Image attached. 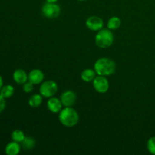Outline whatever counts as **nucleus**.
I'll list each match as a JSON object with an SVG mask.
<instances>
[{"instance_id": "obj_1", "label": "nucleus", "mask_w": 155, "mask_h": 155, "mask_svg": "<svg viewBox=\"0 0 155 155\" xmlns=\"http://www.w3.org/2000/svg\"><path fill=\"white\" fill-rule=\"evenodd\" d=\"M94 70L96 74L99 76H110L114 73L116 70V64L110 58H101L95 63Z\"/></svg>"}, {"instance_id": "obj_2", "label": "nucleus", "mask_w": 155, "mask_h": 155, "mask_svg": "<svg viewBox=\"0 0 155 155\" xmlns=\"http://www.w3.org/2000/svg\"><path fill=\"white\" fill-rule=\"evenodd\" d=\"M59 121L66 127H73L79 122V114L75 109L71 107H65L59 114Z\"/></svg>"}, {"instance_id": "obj_3", "label": "nucleus", "mask_w": 155, "mask_h": 155, "mask_svg": "<svg viewBox=\"0 0 155 155\" xmlns=\"http://www.w3.org/2000/svg\"><path fill=\"white\" fill-rule=\"evenodd\" d=\"M95 44L101 48H107L114 42V35L111 30L107 29H101L98 31L95 38Z\"/></svg>"}, {"instance_id": "obj_4", "label": "nucleus", "mask_w": 155, "mask_h": 155, "mask_svg": "<svg viewBox=\"0 0 155 155\" xmlns=\"http://www.w3.org/2000/svg\"><path fill=\"white\" fill-rule=\"evenodd\" d=\"M58 92V84L53 80H47L41 84L39 93L45 98H51Z\"/></svg>"}, {"instance_id": "obj_5", "label": "nucleus", "mask_w": 155, "mask_h": 155, "mask_svg": "<svg viewBox=\"0 0 155 155\" xmlns=\"http://www.w3.org/2000/svg\"><path fill=\"white\" fill-rule=\"evenodd\" d=\"M42 12L44 16L49 19H53L58 17L61 13V8L56 3L45 2L42 8Z\"/></svg>"}, {"instance_id": "obj_6", "label": "nucleus", "mask_w": 155, "mask_h": 155, "mask_svg": "<svg viewBox=\"0 0 155 155\" xmlns=\"http://www.w3.org/2000/svg\"><path fill=\"white\" fill-rule=\"evenodd\" d=\"M92 83L95 90L99 93H105L109 89V82L104 76L98 75V77H95Z\"/></svg>"}, {"instance_id": "obj_7", "label": "nucleus", "mask_w": 155, "mask_h": 155, "mask_svg": "<svg viewBox=\"0 0 155 155\" xmlns=\"http://www.w3.org/2000/svg\"><path fill=\"white\" fill-rule=\"evenodd\" d=\"M86 25L88 29L92 31H99L103 28L104 22H103V20L99 17L91 16L86 20Z\"/></svg>"}, {"instance_id": "obj_8", "label": "nucleus", "mask_w": 155, "mask_h": 155, "mask_svg": "<svg viewBox=\"0 0 155 155\" xmlns=\"http://www.w3.org/2000/svg\"><path fill=\"white\" fill-rule=\"evenodd\" d=\"M76 100H77V95L74 91H65L61 95V101L64 107H72L75 104Z\"/></svg>"}, {"instance_id": "obj_9", "label": "nucleus", "mask_w": 155, "mask_h": 155, "mask_svg": "<svg viewBox=\"0 0 155 155\" xmlns=\"http://www.w3.org/2000/svg\"><path fill=\"white\" fill-rule=\"evenodd\" d=\"M62 106L63 104L61 99L55 97L49 98L47 101V107L51 113H59L62 110Z\"/></svg>"}, {"instance_id": "obj_10", "label": "nucleus", "mask_w": 155, "mask_h": 155, "mask_svg": "<svg viewBox=\"0 0 155 155\" xmlns=\"http://www.w3.org/2000/svg\"><path fill=\"white\" fill-rule=\"evenodd\" d=\"M44 80V74L41 70H32L28 74V81L31 82L33 84H40Z\"/></svg>"}, {"instance_id": "obj_11", "label": "nucleus", "mask_w": 155, "mask_h": 155, "mask_svg": "<svg viewBox=\"0 0 155 155\" xmlns=\"http://www.w3.org/2000/svg\"><path fill=\"white\" fill-rule=\"evenodd\" d=\"M13 79L18 84L24 85L26 82L28 81V75L22 69H18L13 73Z\"/></svg>"}, {"instance_id": "obj_12", "label": "nucleus", "mask_w": 155, "mask_h": 155, "mask_svg": "<svg viewBox=\"0 0 155 155\" xmlns=\"http://www.w3.org/2000/svg\"><path fill=\"white\" fill-rule=\"evenodd\" d=\"M21 145L18 142H12L7 144L5 148V152L8 155H18L21 151Z\"/></svg>"}, {"instance_id": "obj_13", "label": "nucleus", "mask_w": 155, "mask_h": 155, "mask_svg": "<svg viewBox=\"0 0 155 155\" xmlns=\"http://www.w3.org/2000/svg\"><path fill=\"white\" fill-rule=\"evenodd\" d=\"M95 77H96V73H95V70L86 69L81 74V79L86 83H90V82L93 81Z\"/></svg>"}, {"instance_id": "obj_14", "label": "nucleus", "mask_w": 155, "mask_h": 155, "mask_svg": "<svg viewBox=\"0 0 155 155\" xmlns=\"http://www.w3.org/2000/svg\"><path fill=\"white\" fill-rule=\"evenodd\" d=\"M42 102V95L39 94L33 95L29 98L28 104L32 107H38Z\"/></svg>"}, {"instance_id": "obj_15", "label": "nucleus", "mask_w": 155, "mask_h": 155, "mask_svg": "<svg viewBox=\"0 0 155 155\" xmlns=\"http://www.w3.org/2000/svg\"><path fill=\"white\" fill-rule=\"evenodd\" d=\"M15 89L12 85H5L3 86L2 88L0 89V95L5 98H9L14 95Z\"/></svg>"}, {"instance_id": "obj_16", "label": "nucleus", "mask_w": 155, "mask_h": 155, "mask_svg": "<svg viewBox=\"0 0 155 155\" xmlns=\"http://www.w3.org/2000/svg\"><path fill=\"white\" fill-rule=\"evenodd\" d=\"M35 145H36V142H35L34 139L30 136H26L25 139L23 140L21 142V146L24 150H31L34 148Z\"/></svg>"}, {"instance_id": "obj_17", "label": "nucleus", "mask_w": 155, "mask_h": 155, "mask_svg": "<svg viewBox=\"0 0 155 155\" xmlns=\"http://www.w3.org/2000/svg\"><path fill=\"white\" fill-rule=\"evenodd\" d=\"M107 28L109 30H117L121 25V20L118 17H112L107 21Z\"/></svg>"}, {"instance_id": "obj_18", "label": "nucleus", "mask_w": 155, "mask_h": 155, "mask_svg": "<svg viewBox=\"0 0 155 155\" xmlns=\"http://www.w3.org/2000/svg\"><path fill=\"white\" fill-rule=\"evenodd\" d=\"M26 136L24 134V132L21 130H15L12 132V139L14 142H18V143H21L24 139H25Z\"/></svg>"}, {"instance_id": "obj_19", "label": "nucleus", "mask_w": 155, "mask_h": 155, "mask_svg": "<svg viewBox=\"0 0 155 155\" xmlns=\"http://www.w3.org/2000/svg\"><path fill=\"white\" fill-rule=\"evenodd\" d=\"M147 148L149 153L155 155V136L150 138L147 142Z\"/></svg>"}, {"instance_id": "obj_20", "label": "nucleus", "mask_w": 155, "mask_h": 155, "mask_svg": "<svg viewBox=\"0 0 155 155\" xmlns=\"http://www.w3.org/2000/svg\"><path fill=\"white\" fill-rule=\"evenodd\" d=\"M33 86H34V84H33L31 82H26L24 84V86H23V90H24L26 93H30V92H31L33 90Z\"/></svg>"}, {"instance_id": "obj_21", "label": "nucleus", "mask_w": 155, "mask_h": 155, "mask_svg": "<svg viewBox=\"0 0 155 155\" xmlns=\"http://www.w3.org/2000/svg\"><path fill=\"white\" fill-rule=\"evenodd\" d=\"M5 105H6L5 98H3V97L0 95V114L5 110Z\"/></svg>"}, {"instance_id": "obj_22", "label": "nucleus", "mask_w": 155, "mask_h": 155, "mask_svg": "<svg viewBox=\"0 0 155 155\" xmlns=\"http://www.w3.org/2000/svg\"><path fill=\"white\" fill-rule=\"evenodd\" d=\"M2 86H3V79L2 77L0 76V89L2 88Z\"/></svg>"}, {"instance_id": "obj_23", "label": "nucleus", "mask_w": 155, "mask_h": 155, "mask_svg": "<svg viewBox=\"0 0 155 155\" xmlns=\"http://www.w3.org/2000/svg\"><path fill=\"white\" fill-rule=\"evenodd\" d=\"M58 0H46L47 2H51V3H56Z\"/></svg>"}, {"instance_id": "obj_24", "label": "nucleus", "mask_w": 155, "mask_h": 155, "mask_svg": "<svg viewBox=\"0 0 155 155\" xmlns=\"http://www.w3.org/2000/svg\"><path fill=\"white\" fill-rule=\"evenodd\" d=\"M78 1H80V2H83V1H86V0H78Z\"/></svg>"}]
</instances>
